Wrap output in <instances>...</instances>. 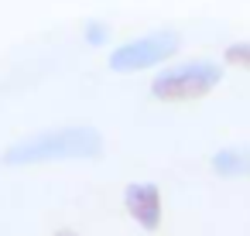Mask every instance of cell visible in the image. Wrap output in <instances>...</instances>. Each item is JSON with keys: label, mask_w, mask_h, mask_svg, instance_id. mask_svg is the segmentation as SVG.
I'll use <instances>...</instances> for the list:
<instances>
[{"label": "cell", "mask_w": 250, "mask_h": 236, "mask_svg": "<svg viewBox=\"0 0 250 236\" xmlns=\"http://www.w3.org/2000/svg\"><path fill=\"white\" fill-rule=\"evenodd\" d=\"M103 154V134L89 123H65L31 134L4 151V164H48V161H93Z\"/></svg>", "instance_id": "obj_1"}, {"label": "cell", "mask_w": 250, "mask_h": 236, "mask_svg": "<svg viewBox=\"0 0 250 236\" xmlns=\"http://www.w3.org/2000/svg\"><path fill=\"white\" fill-rule=\"evenodd\" d=\"M219 82H223V65L209 59H195V62L161 69L151 79V96L158 103H195V99H206Z\"/></svg>", "instance_id": "obj_2"}, {"label": "cell", "mask_w": 250, "mask_h": 236, "mask_svg": "<svg viewBox=\"0 0 250 236\" xmlns=\"http://www.w3.org/2000/svg\"><path fill=\"white\" fill-rule=\"evenodd\" d=\"M178 45L182 41H178L175 31H151V35H141V38H130V41L117 45L106 55V65L120 76H134V72L171 62L178 55Z\"/></svg>", "instance_id": "obj_3"}, {"label": "cell", "mask_w": 250, "mask_h": 236, "mask_svg": "<svg viewBox=\"0 0 250 236\" xmlns=\"http://www.w3.org/2000/svg\"><path fill=\"white\" fill-rule=\"evenodd\" d=\"M124 209L127 216L144 229V233H154L165 219V198H161V188L154 181H130L124 188Z\"/></svg>", "instance_id": "obj_4"}, {"label": "cell", "mask_w": 250, "mask_h": 236, "mask_svg": "<svg viewBox=\"0 0 250 236\" xmlns=\"http://www.w3.org/2000/svg\"><path fill=\"white\" fill-rule=\"evenodd\" d=\"M219 178H247L250 175V151L247 147H219L209 161Z\"/></svg>", "instance_id": "obj_5"}, {"label": "cell", "mask_w": 250, "mask_h": 236, "mask_svg": "<svg viewBox=\"0 0 250 236\" xmlns=\"http://www.w3.org/2000/svg\"><path fill=\"white\" fill-rule=\"evenodd\" d=\"M223 62L233 65V69L250 72V41H236V45H229V48L223 52Z\"/></svg>", "instance_id": "obj_6"}, {"label": "cell", "mask_w": 250, "mask_h": 236, "mask_svg": "<svg viewBox=\"0 0 250 236\" xmlns=\"http://www.w3.org/2000/svg\"><path fill=\"white\" fill-rule=\"evenodd\" d=\"M83 38H86V45L100 48V45H106V41H110V24H106V21H89V24H86V31H83Z\"/></svg>", "instance_id": "obj_7"}, {"label": "cell", "mask_w": 250, "mask_h": 236, "mask_svg": "<svg viewBox=\"0 0 250 236\" xmlns=\"http://www.w3.org/2000/svg\"><path fill=\"white\" fill-rule=\"evenodd\" d=\"M55 236H79V233H72V229H59Z\"/></svg>", "instance_id": "obj_8"}]
</instances>
